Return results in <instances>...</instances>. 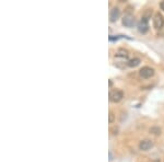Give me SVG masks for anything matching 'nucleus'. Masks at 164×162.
I'll return each instance as SVG.
<instances>
[{
	"mask_svg": "<svg viewBox=\"0 0 164 162\" xmlns=\"http://www.w3.org/2000/svg\"><path fill=\"white\" fill-rule=\"evenodd\" d=\"M124 98V92L121 90H118V89H115L113 91L110 92V100L112 102H115V103H118L121 102Z\"/></svg>",
	"mask_w": 164,
	"mask_h": 162,
	"instance_id": "f257e3e1",
	"label": "nucleus"
},
{
	"mask_svg": "<svg viewBox=\"0 0 164 162\" xmlns=\"http://www.w3.org/2000/svg\"><path fill=\"white\" fill-rule=\"evenodd\" d=\"M163 25H164V17L160 12H157L153 17V27L157 30H160V29L163 27Z\"/></svg>",
	"mask_w": 164,
	"mask_h": 162,
	"instance_id": "f03ea898",
	"label": "nucleus"
},
{
	"mask_svg": "<svg viewBox=\"0 0 164 162\" xmlns=\"http://www.w3.org/2000/svg\"><path fill=\"white\" fill-rule=\"evenodd\" d=\"M139 74L144 79H148V78H151L154 74V69L152 67H149V66H144L139 70Z\"/></svg>",
	"mask_w": 164,
	"mask_h": 162,
	"instance_id": "7ed1b4c3",
	"label": "nucleus"
},
{
	"mask_svg": "<svg viewBox=\"0 0 164 162\" xmlns=\"http://www.w3.org/2000/svg\"><path fill=\"white\" fill-rule=\"evenodd\" d=\"M152 147H153V142H152V140H150V139H144V140L140 141V144H139L140 150H143V151H147V150L151 149Z\"/></svg>",
	"mask_w": 164,
	"mask_h": 162,
	"instance_id": "20e7f679",
	"label": "nucleus"
},
{
	"mask_svg": "<svg viewBox=\"0 0 164 162\" xmlns=\"http://www.w3.org/2000/svg\"><path fill=\"white\" fill-rule=\"evenodd\" d=\"M119 17H121V10L116 7L113 8L111 12H110V20H111V22H116L119 19Z\"/></svg>",
	"mask_w": 164,
	"mask_h": 162,
	"instance_id": "39448f33",
	"label": "nucleus"
},
{
	"mask_svg": "<svg viewBox=\"0 0 164 162\" xmlns=\"http://www.w3.org/2000/svg\"><path fill=\"white\" fill-rule=\"evenodd\" d=\"M123 24L125 27H131L135 24V18L131 15V14H126L124 18H123Z\"/></svg>",
	"mask_w": 164,
	"mask_h": 162,
	"instance_id": "423d86ee",
	"label": "nucleus"
},
{
	"mask_svg": "<svg viewBox=\"0 0 164 162\" xmlns=\"http://www.w3.org/2000/svg\"><path fill=\"white\" fill-rule=\"evenodd\" d=\"M138 30L141 33H146L148 30H149V25H148V20L146 18H143L142 20L139 22V25H138Z\"/></svg>",
	"mask_w": 164,
	"mask_h": 162,
	"instance_id": "0eeeda50",
	"label": "nucleus"
},
{
	"mask_svg": "<svg viewBox=\"0 0 164 162\" xmlns=\"http://www.w3.org/2000/svg\"><path fill=\"white\" fill-rule=\"evenodd\" d=\"M140 63H141V60L139 59V58L135 57V58H132V59H130V60L127 61V66H128V67L134 68V67H137V66L140 64Z\"/></svg>",
	"mask_w": 164,
	"mask_h": 162,
	"instance_id": "6e6552de",
	"label": "nucleus"
},
{
	"mask_svg": "<svg viewBox=\"0 0 164 162\" xmlns=\"http://www.w3.org/2000/svg\"><path fill=\"white\" fill-rule=\"evenodd\" d=\"M150 133L151 134H153V135H161V133H162V129L160 127H157V126H153V127H151L150 128Z\"/></svg>",
	"mask_w": 164,
	"mask_h": 162,
	"instance_id": "1a4fd4ad",
	"label": "nucleus"
},
{
	"mask_svg": "<svg viewBox=\"0 0 164 162\" xmlns=\"http://www.w3.org/2000/svg\"><path fill=\"white\" fill-rule=\"evenodd\" d=\"M128 56V53L127 51H125V49H119L117 52V54L115 55V57H121V58H127Z\"/></svg>",
	"mask_w": 164,
	"mask_h": 162,
	"instance_id": "9d476101",
	"label": "nucleus"
},
{
	"mask_svg": "<svg viewBox=\"0 0 164 162\" xmlns=\"http://www.w3.org/2000/svg\"><path fill=\"white\" fill-rule=\"evenodd\" d=\"M108 121H110V123H113L114 122V114L113 113H110V118H108Z\"/></svg>",
	"mask_w": 164,
	"mask_h": 162,
	"instance_id": "9b49d317",
	"label": "nucleus"
},
{
	"mask_svg": "<svg viewBox=\"0 0 164 162\" xmlns=\"http://www.w3.org/2000/svg\"><path fill=\"white\" fill-rule=\"evenodd\" d=\"M160 7H161V9H162V10L164 11V0H163V1H162V2H161V4H160Z\"/></svg>",
	"mask_w": 164,
	"mask_h": 162,
	"instance_id": "f8f14e48",
	"label": "nucleus"
}]
</instances>
